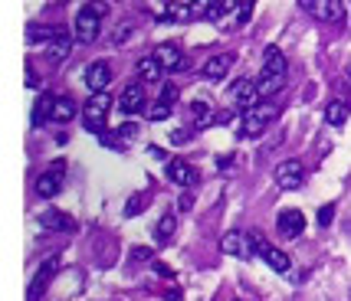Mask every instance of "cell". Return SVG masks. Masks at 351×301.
<instances>
[{
  "label": "cell",
  "instance_id": "1",
  "mask_svg": "<svg viewBox=\"0 0 351 301\" xmlns=\"http://www.w3.org/2000/svg\"><path fill=\"white\" fill-rule=\"evenodd\" d=\"M286 79H289V62L282 56L279 46H266L263 53V69L256 75V86H260V95L263 99H273L279 92L286 89Z\"/></svg>",
  "mask_w": 351,
  "mask_h": 301
},
{
  "label": "cell",
  "instance_id": "2",
  "mask_svg": "<svg viewBox=\"0 0 351 301\" xmlns=\"http://www.w3.org/2000/svg\"><path fill=\"white\" fill-rule=\"evenodd\" d=\"M108 14V3L106 0H89V3H82V10L76 14V23H73V36H76V43L89 46L99 40V33H102V20Z\"/></svg>",
  "mask_w": 351,
  "mask_h": 301
},
{
  "label": "cell",
  "instance_id": "3",
  "mask_svg": "<svg viewBox=\"0 0 351 301\" xmlns=\"http://www.w3.org/2000/svg\"><path fill=\"white\" fill-rule=\"evenodd\" d=\"M279 115H282V108L273 105V102H260V105L246 108L243 115H240V131H237V138H260Z\"/></svg>",
  "mask_w": 351,
  "mask_h": 301
},
{
  "label": "cell",
  "instance_id": "4",
  "mask_svg": "<svg viewBox=\"0 0 351 301\" xmlns=\"http://www.w3.org/2000/svg\"><path fill=\"white\" fill-rule=\"evenodd\" d=\"M112 95L108 92H95L89 102H86V108H82V125L89 128L92 135H102L106 131V118H108V112H112Z\"/></svg>",
  "mask_w": 351,
  "mask_h": 301
},
{
  "label": "cell",
  "instance_id": "5",
  "mask_svg": "<svg viewBox=\"0 0 351 301\" xmlns=\"http://www.w3.org/2000/svg\"><path fill=\"white\" fill-rule=\"evenodd\" d=\"M299 7L319 23H345V3L341 0H299Z\"/></svg>",
  "mask_w": 351,
  "mask_h": 301
},
{
  "label": "cell",
  "instance_id": "6",
  "mask_svg": "<svg viewBox=\"0 0 351 301\" xmlns=\"http://www.w3.org/2000/svg\"><path fill=\"white\" fill-rule=\"evenodd\" d=\"M250 242H253V252L269 265L273 272H279V275H286L289 272V265H292V259L282 252V249H276V246H269V242L263 239L260 233H250Z\"/></svg>",
  "mask_w": 351,
  "mask_h": 301
},
{
  "label": "cell",
  "instance_id": "7",
  "mask_svg": "<svg viewBox=\"0 0 351 301\" xmlns=\"http://www.w3.org/2000/svg\"><path fill=\"white\" fill-rule=\"evenodd\" d=\"M145 10L154 14L158 20H174V23L194 20L191 16V3H181V0H145Z\"/></svg>",
  "mask_w": 351,
  "mask_h": 301
},
{
  "label": "cell",
  "instance_id": "8",
  "mask_svg": "<svg viewBox=\"0 0 351 301\" xmlns=\"http://www.w3.org/2000/svg\"><path fill=\"white\" fill-rule=\"evenodd\" d=\"M276 183H279L282 190H299V187L306 183V167H302V161H295V157L282 161V164L276 167Z\"/></svg>",
  "mask_w": 351,
  "mask_h": 301
},
{
  "label": "cell",
  "instance_id": "9",
  "mask_svg": "<svg viewBox=\"0 0 351 301\" xmlns=\"http://www.w3.org/2000/svg\"><path fill=\"white\" fill-rule=\"evenodd\" d=\"M56 259H46L43 265L36 269V275H33V282H30V291H27V301H40L46 295V288H49V282L56 278Z\"/></svg>",
  "mask_w": 351,
  "mask_h": 301
},
{
  "label": "cell",
  "instance_id": "10",
  "mask_svg": "<svg viewBox=\"0 0 351 301\" xmlns=\"http://www.w3.org/2000/svg\"><path fill=\"white\" fill-rule=\"evenodd\" d=\"M62 174H66V164H62V161H56V164L49 167L46 174H40V177H36V196H43V200H49V196H56V194H60V187H62Z\"/></svg>",
  "mask_w": 351,
  "mask_h": 301
},
{
  "label": "cell",
  "instance_id": "11",
  "mask_svg": "<svg viewBox=\"0 0 351 301\" xmlns=\"http://www.w3.org/2000/svg\"><path fill=\"white\" fill-rule=\"evenodd\" d=\"M119 108H122L125 115H138V112H145L148 102H145V86L141 82H128L119 95Z\"/></svg>",
  "mask_w": 351,
  "mask_h": 301
},
{
  "label": "cell",
  "instance_id": "12",
  "mask_svg": "<svg viewBox=\"0 0 351 301\" xmlns=\"http://www.w3.org/2000/svg\"><path fill=\"white\" fill-rule=\"evenodd\" d=\"M108 86H112V66L106 60H95L86 69V89L95 95V92H108Z\"/></svg>",
  "mask_w": 351,
  "mask_h": 301
},
{
  "label": "cell",
  "instance_id": "13",
  "mask_svg": "<svg viewBox=\"0 0 351 301\" xmlns=\"http://www.w3.org/2000/svg\"><path fill=\"white\" fill-rule=\"evenodd\" d=\"M276 229H279V236H286V239L302 236V229H306V216H302V210H279V216H276Z\"/></svg>",
  "mask_w": 351,
  "mask_h": 301
},
{
  "label": "cell",
  "instance_id": "14",
  "mask_svg": "<svg viewBox=\"0 0 351 301\" xmlns=\"http://www.w3.org/2000/svg\"><path fill=\"white\" fill-rule=\"evenodd\" d=\"M154 56H158V62L165 66V73H181V69H187V56L181 53L178 43H161L154 49Z\"/></svg>",
  "mask_w": 351,
  "mask_h": 301
},
{
  "label": "cell",
  "instance_id": "15",
  "mask_svg": "<svg viewBox=\"0 0 351 301\" xmlns=\"http://www.w3.org/2000/svg\"><path fill=\"white\" fill-rule=\"evenodd\" d=\"M230 95H233V102H237V105H243V112H246V108H253V105H260V102H263L256 79H240V82H237V86L230 89Z\"/></svg>",
  "mask_w": 351,
  "mask_h": 301
},
{
  "label": "cell",
  "instance_id": "16",
  "mask_svg": "<svg viewBox=\"0 0 351 301\" xmlns=\"http://www.w3.org/2000/svg\"><path fill=\"white\" fill-rule=\"evenodd\" d=\"M220 252H227V256H237V259H246L253 256V242H250V233H227L223 239H220Z\"/></svg>",
  "mask_w": 351,
  "mask_h": 301
},
{
  "label": "cell",
  "instance_id": "17",
  "mask_svg": "<svg viewBox=\"0 0 351 301\" xmlns=\"http://www.w3.org/2000/svg\"><path fill=\"white\" fill-rule=\"evenodd\" d=\"M36 223L43 226V229H53V233H73V229H76V220L60 210H43L36 216Z\"/></svg>",
  "mask_w": 351,
  "mask_h": 301
},
{
  "label": "cell",
  "instance_id": "18",
  "mask_svg": "<svg viewBox=\"0 0 351 301\" xmlns=\"http://www.w3.org/2000/svg\"><path fill=\"white\" fill-rule=\"evenodd\" d=\"M168 177H171V183H178V187H191V183H197V170L187 164V161H181V157H171Z\"/></svg>",
  "mask_w": 351,
  "mask_h": 301
},
{
  "label": "cell",
  "instance_id": "19",
  "mask_svg": "<svg viewBox=\"0 0 351 301\" xmlns=\"http://www.w3.org/2000/svg\"><path fill=\"white\" fill-rule=\"evenodd\" d=\"M230 69H233V53H214L210 60L204 62V79L217 82V79H223Z\"/></svg>",
  "mask_w": 351,
  "mask_h": 301
},
{
  "label": "cell",
  "instance_id": "20",
  "mask_svg": "<svg viewBox=\"0 0 351 301\" xmlns=\"http://www.w3.org/2000/svg\"><path fill=\"white\" fill-rule=\"evenodd\" d=\"M135 69H138V79H141V82H161V79H165V66L158 62V56H154V53L141 56Z\"/></svg>",
  "mask_w": 351,
  "mask_h": 301
},
{
  "label": "cell",
  "instance_id": "21",
  "mask_svg": "<svg viewBox=\"0 0 351 301\" xmlns=\"http://www.w3.org/2000/svg\"><path fill=\"white\" fill-rule=\"evenodd\" d=\"M73 43H76V36L60 33L56 40H49V43H46V60H49V62H62L69 53H73Z\"/></svg>",
  "mask_w": 351,
  "mask_h": 301
},
{
  "label": "cell",
  "instance_id": "22",
  "mask_svg": "<svg viewBox=\"0 0 351 301\" xmlns=\"http://www.w3.org/2000/svg\"><path fill=\"white\" fill-rule=\"evenodd\" d=\"M53 105H56V99H53V95H40V99H36L33 115H30V125H33V128H43L46 121H53Z\"/></svg>",
  "mask_w": 351,
  "mask_h": 301
},
{
  "label": "cell",
  "instance_id": "23",
  "mask_svg": "<svg viewBox=\"0 0 351 301\" xmlns=\"http://www.w3.org/2000/svg\"><path fill=\"white\" fill-rule=\"evenodd\" d=\"M191 16L220 20V16H223V7H220V0H191Z\"/></svg>",
  "mask_w": 351,
  "mask_h": 301
},
{
  "label": "cell",
  "instance_id": "24",
  "mask_svg": "<svg viewBox=\"0 0 351 301\" xmlns=\"http://www.w3.org/2000/svg\"><path fill=\"white\" fill-rule=\"evenodd\" d=\"M174 233H178V216H174V213H165V216L158 220V226H154V239L161 242V246H168V242L174 239Z\"/></svg>",
  "mask_w": 351,
  "mask_h": 301
},
{
  "label": "cell",
  "instance_id": "25",
  "mask_svg": "<svg viewBox=\"0 0 351 301\" xmlns=\"http://www.w3.org/2000/svg\"><path fill=\"white\" fill-rule=\"evenodd\" d=\"M214 121H217L214 105H207V102H194V105H191V125H194V128H207V125H214Z\"/></svg>",
  "mask_w": 351,
  "mask_h": 301
},
{
  "label": "cell",
  "instance_id": "26",
  "mask_svg": "<svg viewBox=\"0 0 351 301\" xmlns=\"http://www.w3.org/2000/svg\"><path fill=\"white\" fill-rule=\"evenodd\" d=\"M325 121H328L332 128H341V125L348 121V102H341V99H332V102L325 105Z\"/></svg>",
  "mask_w": 351,
  "mask_h": 301
},
{
  "label": "cell",
  "instance_id": "27",
  "mask_svg": "<svg viewBox=\"0 0 351 301\" xmlns=\"http://www.w3.org/2000/svg\"><path fill=\"white\" fill-rule=\"evenodd\" d=\"M79 115V108H76V102L73 99H56V105H53V121H60V125H66V121H73Z\"/></svg>",
  "mask_w": 351,
  "mask_h": 301
},
{
  "label": "cell",
  "instance_id": "28",
  "mask_svg": "<svg viewBox=\"0 0 351 301\" xmlns=\"http://www.w3.org/2000/svg\"><path fill=\"white\" fill-rule=\"evenodd\" d=\"M60 27H43V23H36V27H27V43H49V40H56L60 36Z\"/></svg>",
  "mask_w": 351,
  "mask_h": 301
},
{
  "label": "cell",
  "instance_id": "29",
  "mask_svg": "<svg viewBox=\"0 0 351 301\" xmlns=\"http://www.w3.org/2000/svg\"><path fill=\"white\" fill-rule=\"evenodd\" d=\"M148 200H152V196L145 194V190H141V194H135V196H128V203H125V216H138V213H145Z\"/></svg>",
  "mask_w": 351,
  "mask_h": 301
},
{
  "label": "cell",
  "instance_id": "30",
  "mask_svg": "<svg viewBox=\"0 0 351 301\" xmlns=\"http://www.w3.org/2000/svg\"><path fill=\"white\" fill-rule=\"evenodd\" d=\"M145 115H148V121H165L171 115V105L168 102H161V99H158V102H152V105L145 108Z\"/></svg>",
  "mask_w": 351,
  "mask_h": 301
},
{
  "label": "cell",
  "instance_id": "31",
  "mask_svg": "<svg viewBox=\"0 0 351 301\" xmlns=\"http://www.w3.org/2000/svg\"><path fill=\"white\" fill-rule=\"evenodd\" d=\"M135 33V27H132V20H122L119 27H115V33H112V46H122L128 36Z\"/></svg>",
  "mask_w": 351,
  "mask_h": 301
},
{
  "label": "cell",
  "instance_id": "32",
  "mask_svg": "<svg viewBox=\"0 0 351 301\" xmlns=\"http://www.w3.org/2000/svg\"><path fill=\"white\" fill-rule=\"evenodd\" d=\"M154 252L148 249V246H135L132 252H128V262H152Z\"/></svg>",
  "mask_w": 351,
  "mask_h": 301
},
{
  "label": "cell",
  "instance_id": "33",
  "mask_svg": "<svg viewBox=\"0 0 351 301\" xmlns=\"http://www.w3.org/2000/svg\"><path fill=\"white\" fill-rule=\"evenodd\" d=\"M250 16H253V0H243V3H240V10H237V27H246V23H250Z\"/></svg>",
  "mask_w": 351,
  "mask_h": 301
},
{
  "label": "cell",
  "instance_id": "34",
  "mask_svg": "<svg viewBox=\"0 0 351 301\" xmlns=\"http://www.w3.org/2000/svg\"><path fill=\"white\" fill-rule=\"evenodd\" d=\"M161 102H168V105H174V102H178V86H171V82H165V89H161Z\"/></svg>",
  "mask_w": 351,
  "mask_h": 301
},
{
  "label": "cell",
  "instance_id": "35",
  "mask_svg": "<svg viewBox=\"0 0 351 301\" xmlns=\"http://www.w3.org/2000/svg\"><path fill=\"white\" fill-rule=\"evenodd\" d=\"M332 220H335V207L328 203V207H322V210H319V226H328Z\"/></svg>",
  "mask_w": 351,
  "mask_h": 301
},
{
  "label": "cell",
  "instance_id": "36",
  "mask_svg": "<svg viewBox=\"0 0 351 301\" xmlns=\"http://www.w3.org/2000/svg\"><path fill=\"white\" fill-rule=\"evenodd\" d=\"M23 86H27V89H40V75H36L33 66H27V79H23Z\"/></svg>",
  "mask_w": 351,
  "mask_h": 301
},
{
  "label": "cell",
  "instance_id": "37",
  "mask_svg": "<svg viewBox=\"0 0 351 301\" xmlns=\"http://www.w3.org/2000/svg\"><path fill=\"white\" fill-rule=\"evenodd\" d=\"M191 207H194V194H191V190H184V194H181V200H178V210H181V213H187V210H191Z\"/></svg>",
  "mask_w": 351,
  "mask_h": 301
},
{
  "label": "cell",
  "instance_id": "38",
  "mask_svg": "<svg viewBox=\"0 0 351 301\" xmlns=\"http://www.w3.org/2000/svg\"><path fill=\"white\" fill-rule=\"evenodd\" d=\"M119 135H122V141H132V138L138 135V125H132V121H125L122 128H119Z\"/></svg>",
  "mask_w": 351,
  "mask_h": 301
},
{
  "label": "cell",
  "instance_id": "39",
  "mask_svg": "<svg viewBox=\"0 0 351 301\" xmlns=\"http://www.w3.org/2000/svg\"><path fill=\"white\" fill-rule=\"evenodd\" d=\"M240 3H243V0H220V7H223V14H227V10H240Z\"/></svg>",
  "mask_w": 351,
  "mask_h": 301
},
{
  "label": "cell",
  "instance_id": "40",
  "mask_svg": "<svg viewBox=\"0 0 351 301\" xmlns=\"http://www.w3.org/2000/svg\"><path fill=\"white\" fill-rule=\"evenodd\" d=\"M154 272H158V275H165V278H171V275H174V272H171L168 265H161V262H154Z\"/></svg>",
  "mask_w": 351,
  "mask_h": 301
},
{
  "label": "cell",
  "instance_id": "41",
  "mask_svg": "<svg viewBox=\"0 0 351 301\" xmlns=\"http://www.w3.org/2000/svg\"><path fill=\"white\" fill-rule=\"evenodd\" d=\"M187 138H191V131H187V135H184V131H174V135H171V141H174V144H184Z\"/></svg>",
  "mask_w": 351,
  "mask_h": 301
}]
</instances>
